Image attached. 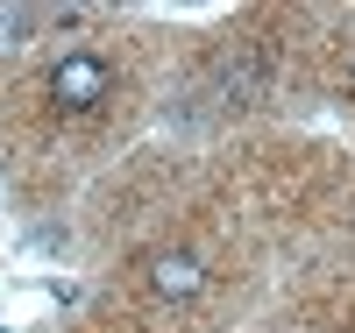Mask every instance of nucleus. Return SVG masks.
<instances>
[{
    "label": "nucleus",
    "instance_id": "1",
    "mask_svg": "<svg viewBox=\"0 0 355 333\" xmlns=\"http://www.w3.org/2000/svg\"><path fill=\"white\" fill-rule=\"evenodd\" d=\"M43 93H50V107H57V114H93V107L114 93V64H107L100 50H64V57L50 64Z\"/></svg>",
    "mask_w": 355,
    "mask_h": 333
},
{
    "label": "nucleus",
    "instance_id": "2",
    "mask_svg": "<svg viewBox=\"0 0 355 333\" xmlns=\"http://www.w3.org/2000/svg\"><path fill=\"white\" fill-rule=\"evenodd\" d=\"M142 284H150L157 298H178V305H185V298L206 291V262L192 249H157L150 262H142Z\"/></svg>",
    "mask_w": 355,
    "mask_h": 333
}]
</instances>
